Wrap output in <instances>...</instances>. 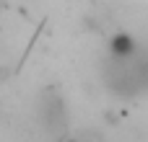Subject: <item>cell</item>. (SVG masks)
Instances as JSON below:
<instances>
[{"mask_svg":"<svg viewBox=\"0 0 148 142\" xmlns=\"http://www.w3.org/2000/svg\"><path fill=\"white\" fill-rule=\"evenodd\" d=\"M70 142H107V140H104V132H101V129H96V127H86V129L75 132V137H73Z\"/></svg>","mask_w":148,"mask_h":142,"instance_id":"3957f363","label":"cell"},{"mask_svg":"<svg viewBox=\"0 0 148 142\" xmlns=\"http://www.w3.org/2000/svg\"><path fill=\"white\" fill-rule=\"evenodd\" d=\"M36 119H39V127L47 137H52V140L65 137V129H68L65 98L55 91H42L36 98Z\"/></svg>","mask_w":148,"mask_h":142,"instance_id":"7a4b0ae2","label":"cell"},{"mask_svg":"<svg viewBox=\"0 0 148 142\" xmlns=\"http://www.w3.org/2000/svg\"><path fill=\"white\" fill-rule=\"evenodd\" d=\"M101 80L109 93L135 98L148 91V54L140 44L133 52H107L101 65Z\"/></svg>","mask_w":148,"mask_h":142,"instance_id":"6da1fadb","label":"cell"}]
</instances>
